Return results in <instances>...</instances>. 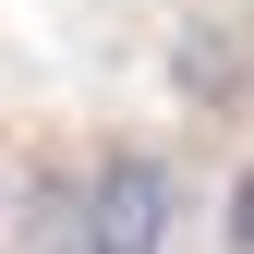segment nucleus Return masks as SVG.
<instances>
[{
    "instance_id": "7ed1b4c3",
    "label": "nucleus",
    "mask_w": 254,
    "mask_h": 254,
    "mask_svg": "<svg viewBox=\"0 0 254 254\" xmlns=\"http://www.w3.org/2000/svg\"><path fill=\"white\" fill-rule=\"evenodd\" d=\"M230 242L254 254V170H242V194H230Z\"/></svg>"
},
{
    "instance_id": "20e7f679",
    "label": "nucleus",
    "mask_w": 254,
    "mask_h": 254,
    "mask_svg": "<svg viewBox=\"0 0 254 254\" xmlns=\"http://www.w3.org/2000/svg\"><path fill=\"white\" fill-rule=\"evenodd\" d=\"M49 254H97V242H85V230H61V242H49Z\"/></svg>"
},
{
    "instance_id": "f03ea898",
    "label": "nucleus",
    "mask_w": 254,
    "mask_h": 254,
    "mask_svg": "<svg viewBox=\"0 0 254 254\" xmlns=\"http://www.w3.org/2000/svg\"><path fill=\"white\" fill-rule=\"evenodd\" d=\"M182 85H194V97L218 109V97L242 85V49H230V37H182Z\"/></svg>"
},
{
    "instance_id": "f257e3e1",
    "label": "nucleus",
    "mask_w": 254,
    "mask_h": 254,
    "mask_svg": "<svg viewBox=\"0 0 254 254\" xmlns=\"http://www.w3.org/2000/svg\"><path fill=\"white\" fill-rule=\"evenodd\" d=\"M170 206H182V182H170V157H145V145H121V157H97V182H85V206H73V230L97 242V254H157V242H170Z\"/></svg>"
}]
</instances>
